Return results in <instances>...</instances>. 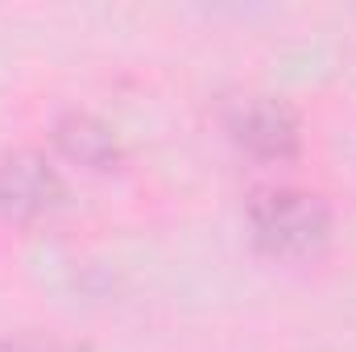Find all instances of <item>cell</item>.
<instances>
[{"label":"cell","instance_id":"4","mask_svg":"<svg viewBox=\"0 0 356 352\" xmlns=\"http://www.w3.org/2000/svg\"><path fill=\"white\" fill-rule=\"evenodd\" d=\"M54 145L67 162L88 170H116L124 162V145L116 129L91 112H63L54 120Z\"/></svg>","mask_w":356,"mask_h":352},{"label":"cell","instance_id":"2","mask_svg":"<svg viewBox=\"0 0 356 352\" xmlns=\"http://www.w3.org/2000/svg\"><path fill=\"white\" fill-rule=\"evenodd\" d=\"M67 199V182L58 166L38 150H8L0 154V220L8 224H38L54 216Z\"/></svg>","mask_w":356,"mask_h":352},{"label":"cell","instance_id":"3","mask_svg":"<svg viewBox=\"0 0 356 352\" xmlns=\"http://www.w3.org/2000/svg\"><path fill=\"white\" fill-rule=\"evenodd\" d=\"M228 137L261 162H286L302 145V120L282 95H245L228 108Z\"/></svg>","mask_w":356,"mask_h":352},{"label":"cell","instance_id":"5","mask_svg":"<svg viewBox=\"0 0 356 352\" xmlns=\"http://www.w3.org/2000/svg\"><path fill=\"white\" fill-rule=\"evenodd\" d=\"M0 352H91V349L75 344V340H54V336H17V340H0Z\"/></svg>","mask_w":356,"mask_h":352},{"label":"cell","instance_id":"1","mask_svg":"<svg viewBox=\"0 0 356 352\" xmlns=\"http://www.w3.org/2000/svg\"><path fill=\"white\" fill-rule=\"evenodd\" d=\"M253 245L277 262H311L332 245V207L302 186H266L249 199Z\"/></svg>","mask_w":356,"mask_h":352}]
</instances>
